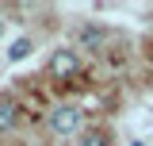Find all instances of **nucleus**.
Masks as SVG:
<instances>
[{"mask_svg":"<svg viewBox=\"0 0 153 146\" xmlns=\"http://www.w3.org/2000/svg\"><path fill=\"white\" fill-rule=\"evenodd\" d=\"M16 119H19V108L12 104V100H0V135L16 127Z\"/></svg>","mask_w":153,"mask_h":146,"instance_id":"nucleus-3","label":"nucleus"},{"mask_svg":"<svg viewBox=\"0 0 153 146\" xmlns=\"http://www.w3.org/2000/svg\"><path fill=\"white\" fill-rule=\"evenodd\" d=\"M27 54H31V38H16V42H12V50H8L12 62H19V58H27Z\"/></svg>","mask_w":153,"mask_h":146,"instance_id":"nucleus-4","label":"nucleus"},{"mask_svg":"<svg viewBox=\"0 0 153 146\" xmlns=\"http://www.w3.org/2000/svg\"><path fill=\"white\" fill-rule=\"evenodd\" d=\"M76 146H107V138L96 135V131H88V135H80V142H76Z\"/></svg>","mask_w":153,"mask_h":146,"instance_id":"nucleus-6","label":"nucleus"},{"mask_svg":"<svg viewBox=\"0 0 153 146\" xmlns=\"http://www.w3.org/2000/svg\"><path fill=\"white\" fill-rule=\"evenodd\" d=\"M73 73H80V54H76V50H54V54H50V77L69 81Z\"/></svg>","mask_w":153,"mask_h":146,"instance_id":"nucleus-1","label":"nucleus"},{"mask_svg":"<svg viewBox=\"0 0 153 146\" xmlns=\"http://www.w3.org/2000/svg\"><path fill=\"white\" fill-rule=\"evenodd\" d=\"M0 31H4V19H0Z\"/></svg>","mask_w":153,"mask_h":146,"instance_id":"nucleus-7","label":"nucleus"},{"mask_svg":"<svg viewBox=\"0 0 153 146\" xmlns=\"http://www.w3.org/2000/svg\"><path fill=\"white\" fill-rule=\"evenodd\" d=\"M100 38H103V31H100V27H88V31H80V42H84V46H96Z\"/></svg>","mask_w":153,"mask_h":146,"instance_id":"nucleus-5","label":"nucleus"},{"mask_svg":"<svg viewBox=\"0 0 153 146\" xmlns=\"http://www.w3.org/2000/svg\"><path fill=\"white\" fill-rule=\"evenodd\" d=\"M80 127V108H54L50 111V131L54 135H73V131Z\"/></svg>","mask_w":153,"mask_h":146,"instance_id":"nucleus-2","label":"nucleus"}]
</instances>
